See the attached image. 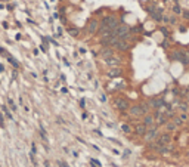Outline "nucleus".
Wrapping results in <instances>:
<instances>
[{"mask_svg":"<svg viewBox=\"0 0 189 167\" xmlns=\"http://www.w3.org/2000/svg\"><path fill=\"white\" fill-rule=\"evenodd\" d=\"M102 24H106L108 27L111 28V31H114V30L118 28V19H117V16H114V15L105 16V18L102 19Z\"/></svg>","mask_w":189,"mask_h":167,"instance_id":"1","label":"nucleus"},{"mask_svg":"<svg viewBox=\"0 0 189 167\" xmlns=\"http://www.w3.org/2000/svg\"><path fill=\"white\" fill-rule=\"evenodd\" d=\"M148 105H134V107H132L130 108V114L132 115H134V117H139V115H143V114H146L148 112Z\"/></svg>","mask_w":189,"mask_h":167,"instance_id":"2","label":"nucleus"},{"mask_svg":"<svg viewBox=\"0 0 189 167\" xmlns=\"http://www.w3.org/2000/svg\"><path fill=\"white\" fill-rule=\"evenodd\" d=\"M114 105H115V108L124 111V110L129 108V102L126 101L124 98H115V99H114Z\"/></svg>","mask_w":189,"mask_h":167,"instance_id":"3","label":"nucleus"},{"mask_svg":"<svg viewBox=\"0 0 189 167\" xmlns=\"http://www.w3.org/2000/svg\"><path fill=\"white\" fill-rule=\"evenodd\" d=\"M99 22L96 21V19H90V22H89V25H87V31H89L90 34H95V33H98L99 31Z\"/></svg>","mask_w":189,"mask_h":167,"instance_id":"4","label":"nucleus"},{"mask_svg":"<svg viewBox=\"0 0 189 167\" xmlns=\"http://www.w3.org/2000/svg\"><path fill=\"white\" fill-rule=\"evenodd\" d=\"M100 56H102L104 59H109L114 56V50H112L111 47H102L100 49Z\"/></svg>","mask_w":189,"mask_h":167,"instance_id":"5","label":"nucleus"},{"mask_svg":"<svg viewBox=\"0 0 189 167\" xmlns=\"http://www.w3.org/2000/svg\"><path fill=\"white\" fill-rule=\"evenodd\" d=\"M157 135H158V129L154 126V127H151V129L146 132L145 139H146V140H152V139H155V138H157Z\"/></svg>","mask_w":189,"mask_h":167,"instance_id":"6","label":"nucleus"},{"mask_svg":"<svg viewBox=\"0 0 189 167\" xmlns=\"http://www.w3.org/2000/svg\"><path fill=\"white\" fill-rule=\"evenodd\" d=\"M114 47H117L118 50H127V49L130 47V44H129V42H126V40H121V38H118L117 43L114 44Z\"/></svg>","mask_w":189,"mask_h":167,"instance_id":"7","label":"nucleus"},{"mask_svg":"<svg viewBox=\"0 0 189 167\" xmlns=\"http://www.w3.org/2000/svg\"><path fill=\"white\" fill-rule=\"evenodd\" d=\"M105 62H106V65H109V67H117L118 64H120V59L115 58V56H112L109 59H105Z\"/></svg>","mask_w":189,"mask_h":167,"instance_id":"8","label":"nucleus"},{"mask_svg":"<svg viewBox=\"0 0 189 167\" xmlns=\"http://www.w3.org/2000/svg\"><path fill=\"white\" fill-rule=\"evenodd\" d=\"M154 121H155V118L152 117V115H146L145 120H143V124H145L146 127H154V126H152Z\"/></svg>","mask_w":189,"mask_h":167,"instance_id":"9","label":"nucleus"},{"mask_svg":"<svg viewBox=\"0 0 189 167\" xmlns=\"http://www.w3.org/2000/svg\"><path fill=\"white\" fill-rule=\"evenodd\" d=\"M136 133L137 135H146V126L145 124H137L136 126Z\"/></svg>","mask_w":189,"mask_h":167,"instance_id":"10","label":"nucleus"},{"mask_svg":"<svg viewBox=\"0 0 189 167\" xmlns=\"http://www.w3.org/2000/svg\"><path fill=\"white\" fill-rule=\"evenodd\" d=\"M151 105H152L154 108H160V107L164 105V101L162 99H152L151 101Z\"/></svg>","mask_w":189,"mask_h":167,"instance_id":"11","label":"nucleus"},{"mask_svg":"<svg viewBox=\"0 0 189 167\" xmlns=\"http://www.w3.org/2000/svg\"><path fill=\"white\" fill-rule=\"evenodd\" d=\"M120 74H121V71L115 68V70H111V71L108 73V77H111V79H115V77H118Z\"/></svg>","mask_w":189,"mask_h":167,"instance_id":"12","label":"nucleus"},{"mask_svg":"<svg viewBox=\"0 0 189 167\" xmlns=\"http://www.w3.org/2000/svg\"><path fill=\"white\" fill-rule=\"evenodd\" d=\"M68 33H70V36H72V37H77V36L80 34V30H78V28H70Z\"/></svg>","mask_w":189,"mask_h":167,"instance_id":"13","label":"nucleus"},{"mask_svg":"<svg viewBox=\"0 0 189 167\" xmlns=\"http://www.w3.org/2000/svg\"><path fill=\"white\" fill-rule=\"evenodd\" d=\"M152 18H154L155 21H162V19H164V18H162V15L160 14V12H154V14H152Z\"/></svg>","mask_w":189,"mask_h":167,"instance_id":"14","label":"nucleus"},{"mask_svg":"<svg viewBox=\"0 0 189 167\" xmlns=\"http://www.w3.org/2000/svg\"><path fill=\"white\" fill-rule=\"evenodd\" d=\"M8 59H9V62H10V64H12V65H14L15 68H18V67H19V64H18V62H16V61H15L14 58H12V56H9Z\"/></svg>","mask_w":189,"mask_h":167,"instance_id":"15","label":"nucleus"},{"mask_svg":"<svg viewBox=\"0 0 189 167\" xmlns=\"http://www.w3.org/2000/svg\"><path fill=\"white\" fill-rule=\"evenodd\" d=\"M174 124H176V126H180V124H183V120H182L180 117H176V118H174Z\"/></svg>","mask_w":189,"mask_h":167,"instance_id":"16","label":"nucleus"},{"mask_svg":"<svg viewBox=\"0 0 189 167\" xmlns=\"http://www.w3.org/2000/svg\"><path fill=\"white\" fill-rule=\"evenodd\" d=\"M121 129H123V132H126V133H129V132H130V127H129L127 124H123V126H121Z\"/></svg>","mask_w":189,"mask_h":167,"instance_id":"17","label":"nucleus"},{"mask_svg":"<svg viewBox=\"0 0 189 167\" xmlns=\"http://www.w3.org/2000/svg\"><path fill=\"white\" fill-rule=\"evenodd\" d=\"M2 110H3V111H5V114H6V115H8V117H9V118H12V114H10V112H9V111H8V108H6V107H5V105H3V107H2Z\"/></svg>","mask_w":189,"mask_h":167,"instance_id":"18","label":"nucleus"},{"mask_svg":"<svg viewBox=\"0 0 189 167\" xmlns=\"http://www.w3.org/2000/svg\"><path fill=\"white\" fill-rule=\"evenodd\" d=\"M174 127H176V124H174V123H170V124H167V129H169V130H174Z\"/></svg>","mask_w":189,"mask_h":167,"instance_id":"19","label":"nucleus"},{"mask_svg":"<svg viewBox=\"0 0 189 167\" xmlns=\"http://www.w3.org/2000/svg\"><path fill=\"white\" fill-rule=\"evenodd\" d=\"M180 110L182 111H188V105L186 104H180Z\"/></svg>","mask_w":189,"mask_h":167,"instance_id":"20","label":"nucleus"},{"mask_svg":"<svg viewBox=\"0 0 189 167\" xmlns=\"http://www.w3.org/2000/svg\"><path fill=\"white\" fill-rule=\"evenodd\" d=\"M173 10H174V12H176V14H180V12H182V10H180V8H179V6H174V8H173Z\"/></svg>","mask_w":189,"mask_h":167,"instance_id":"21","label":"nucleus"},{"mask_svg":"<svg viewBox=\"0 0 189 167\" xmlns=\"http://www.w3.org/2000/svg\"><path fill=\"white\" fill-rule=\"evenodd\" d=\"M9 105L12 107V110L15 111V104H14V101H12V99H9Z\"/></svg>","mask_w":189,"mask_h":167,"instance_id":"22","label":"nucleus"},{"mask_svg":"<svg viewBox=\"0 0 189 167\" xmlns=\"http://www.w3.org/2000/svg\"><path fill=\"white\" fill-rule=\"evenodd\" d=\"M183 15H185L186 19H189V12H188V10H183Z\"/></svg>","mask_w":189,"mask_h":167,"instance_id":"23","label":"nucleus"},{"mask_svg":"<svg viewBox=\"0 0 189 167\" xmlns=\"http://www.w3.org/2000/svg\"><path fill=\"white\" fill-rule=\"evenodd\" d=\"M0 71H3V65H2V64H0Z\"/></svg>","mask_w":189,"mask_h":167,"instance_id":"24","label":"nucleus"}]
</instances>
